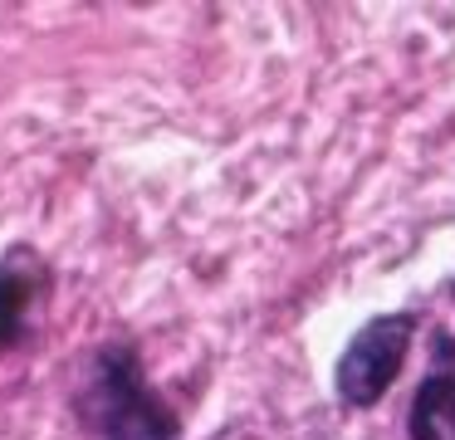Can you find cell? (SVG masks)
Wrapping results in <instances>:
<instances>
[{
    "mask_svg": "<svg viewBox=\"0 0 455 440\" xmlns=\"http://www.w3.org/2000/svg\"><path fill=\"white\" fill-rule=\"evenodd\" d=\"M93 396H99L103 440H177V416L142 381V367L132 357V348H108L99 357Z\"/></svg>",
    "mask_w": 455,
    "mask_h": 440,
    "instance_id": "obj_1",
    "label": "cell"
},
{
    "mask_svg": "<svg viewBox=\"0 0 455 440\" xmlns=\"http://www.w3.org/2000/svg\"><path fill=\"white\" fill-rule=\"evenodd\" d=\"M411 332H416L411 313H382V318L367 323L338 357V372H333L338 396L347 406H377L387 396V387L396 381V372H402L406 352H411Z\"/></svg>",
    "mask_w": 455,
    "mask_h": 440,
    "instance_id": "obj_2",
    "label": "cell"
},
{
    "mask_svg": "<svg viewBox=\"0 0 455 440\" xmlns=\"http://www.w3.org/2000/svg\"><path fill=\"white\" fill-rule=\"evenodd\" d=\"M411 440H455V342L435 332V362L411 401Z\"/></svg>",
    "mask_w": 455,
    "mask_h": 440,
    "instance_id": "obj_3",
    "label": "cell"
},
{
    "mask_svg": "<svg viewBox=\"0 0 455 440\" xmlns=\"http://www.w3.org/2000/svg\"><path fill=\"white\" fill-rule=\"evenodd\" d=\"M25 308H30V274H20V264H5L0 269V352L20 338Z\"/></svg>",
    "mask_w": 455,
    "mask_h": 440,
    "instance_id": "obj_4",
    "label": "cell"
}]
</instances>
